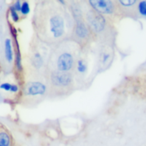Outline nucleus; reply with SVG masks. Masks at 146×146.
I'll list each match as a JSON object with an SVG mask.
<instances>
[{
  "label": "nucleus",
  "instance_id": "a211bd4d",
  "mask_svg": "<svg viewBox=\"0 0 146 146\" xmlns=\"http://www.w3.org/2000/svg\"><path fill=\"white\" fill-rule=\"evenodd\" d=\"M11 84H10L9 83H3L0 85V89L1 90H4L5 91H10L11 90Z\"/></svg>",
  "mask_w": 146,
  "mask_h": 146
},
{
  "label": "nucleus",
  "instance_id": "2eb2a0df",
  "mask_svg": "<svg viewBox=\"0 0 146 146\" xmlns=\"http://www.w3.org/2000/svg\"><path fill=\"white\" fill-rule=\"evenodd\" d=\"M15 64L17 66V70L19 71H21L22 70V65H21V53H20L18 43L17 42V51H16V56H15Z\"/></svg>",
  "mask_w": 146,
  "mask_h": 146
},
{
  "label": "nucleus",
  "instance_id": "f3484780",
  "mask_svg": "<svg viewBox=\"0 0 146 146\" xmlns=\"http://www.w3.org/2000/svg\"><path fill=\"white\" fill-rule=\"evenodd\" d=\"M9 10H10V14H11V19H12L13 21H14V22H17V21H19V16L17 11L14 9L13 6L10 7Z\"/></svg>",
  "mask_w": 146,
  "mask_h": 146
},
{
  "label": "nucleus",
  "instance_id": "1a4fd4ad",
  "mask_svg": "<svg viewBox=\"0 0 146 146\" xmlns=\"http://www.w3.org/2000/svg\"><path fill=\"white\" fill-rule=\"evenodd\" d=\"M113 50L109 43H103L98 55V63L100 70H104L110 65L113 57Z\"/></svg>",
  "mask_w": 146,
  "mask_h": 146
},
{
  "label": "nucleus",
  "instance_id": "6ab92c4d",
  "mask_svg": "<svg viewBox=\"0 0 146 146\" xmlns=\"http://www.w3.org/2000/svg\"><path fill=\"white\" fill-rule=\"evenodd\" d=\"M13 7L14 8V9L16 10L17 11H21V1H17L13 5Z\"/></svg>",
  "mask_w": 146,
  "mask_h": 146
},
{
  "label": "nucleus",
  "instance_id": "9b49d317",
  "mask_svg": "<svg viewBox=\"0 0 146 146\" xmlns=\"http://www.w3.org/2000/svg\"><path fill=\"white\" fill-rule=\"evenodd\" d=\"M4 52L7 60L9 62H11L13 60V50L11 46V39L7 38L4 43Z\"/></svg>",
  "mask_w": 146,
  "mask_h": 146
},
{
  "label": "nucleus",
  "instance_id": "6e6552de",
  "mask_svg": "<svg viewBox=\"0 0 146 146\" xmlns=\"http://www.w3.org/2000/svg\"><path fill=\"white\" fill-rule=\"evenodd\" d=\"M24 94L26 97H31V99L42 97L48 94L47 85L39 80H31L26 84Z\"/></svg>",
  "mask_w": 146,
  "mask_h": 146
},
{
  "label": "nucleus",
  "instance_id": "0eeeda50",
  "mask_svg": "<svg viewBox=\"0 0 146 146\" xmlns=\"http://www.w3.org/2000/svg\"><path fill=\"white\" fill-rule=\"evenodd\" d=\"M88 2L94 11L103 16L113 15L116 14L117 10H119L117 3L109 0H91Z\"/></svg>",
  "mask_w": 146,
  "mask_h": 146
},
{
  "label": "nucleus",
  "instance_id": "aec40b11",
  "mask_svg": "<svg viewBox=\"0 0 146 146\" xmlns=\"http://www.w3.org/2000/svg\"><path fill=\"white\" fill-rule=\"evenodd\" d=\"M18 90H19L18 86L16 85V84H11V90H10L11 92H18Z\"/></svg>",
  "mask_w": 146,
  "mask_h": 146
},
{
  "label": "nucleus",
  "instance_id": "ddd939ff",
  "mask_svg": "<svg viewBox=\"0 0 146 146\" xmlns=\"http://www.w3.org/2000/svg\"><path fill=\"white\" fill-rule=\"evenodd\" d=\"M136 3L137 1H135V0H133V1H131V0H128V1H121V0H120V1H118L117 4H118L119 9H128V8L133 7Z\"/></svg>",
  "mask_w": 146,
  "mask_h": 146
},
{
  "label": "nucleus",
  "instance_id": "f03ea898",
  "mask_svg": "<svg viewBox=\"0 0 146 146\" xmlns=\"http://www.w3.org/2000/svg\"><path fill=\"white\" fill-rule=\"evenodd\" d=\"M81 53V46L72 39L52 46L48 60L47 71L73 73Z\"/></svg>",
  "mask_w": 146,
  "mask_h": 146
},
{
  "label": "nucleus",
  "instance_id": "20e7f679",
  "mask_svg": "<svg viewBox=\"0 0 146 146\" xmlns=\"http://www.w3.org/2000/svg\"><path fill=\"white\" fill-rule=\"evenodd\" d=\"M45 80L48 87V94L63 95L71 92L74 87L73 73L47 71Z\"/></svg>",
  "mask_w": 146,
  "mask_h": 146
},
{
  "label": "nucleus",
  "instance_id": "f8f14e48",
  "mask_svg": "<svg viewBox=\"0 0 146 146\" xmlns=\"http://www.w3.org/2000/svg\"><path fill=\"white\" fill-rule=\"evenodd\" d=\"M11 139L9 133L5 131H0V146H11Z\"/></svg>",
  "mask_w": 146,
  "mask_h": 146
},
{
  "label": "nucleus",
  "instance_id": "dca6fc26",
  "mask_svg": "<svg viewBox=\"0 0 146 146\" xmlns=\"http://www.w3.org/2000/svg\"><path fill=\"white\" fill-rule=\"evenodd\" d=\"M20 12L24 16H26L29 14V12H30V7H29V4L27 1H24L21 4V9Z\"/></svg>",
  "mask_w": 146,
  "mask_h": 146
},
{
  "label": "nucleus",
  "instance_id": "f257e3e1",
  "mask_svg": "<svg viewBox=\"0 0 146 146\" xmlns=\"http://www.w3.org/2000/svg\"><path fill=\"white\" fill-rule=\"evenodd\" d=\"M74 21L64 7L52 2L39 4L33 17L37 38L52 47L71 38Z\"/></svg>",
  "mask_w": 146,
  "mask_h": 146
},
{
  "label": "nucleus",
  "instance_id": "4468645a",
  "mask_svg": "<svg viewBox=\"0 0 146 146\" xmlns=\"http://www.w3.org/2000/svg\"><path fill=\"white\" fill-rule=\"evenodd\" d=\"M137 12L141 17L146 18V1H141L137 6Z\"/></svg>",
  "mask_w": 146,
  "mask_h": 146
},
{
  "label": "nucleus",
  "instance_id": "39448f33",
  "mask_svg": "<svg viewBox=\"0 0 146 146\" xmlns=\"http://www.w3.org/2000/svg\"><path fill=\"white\" fill-rule=\"evenodd\" d=\"M49 48L51 46L42 42L38 38L37 40H34V43H33V46L31 48L29 63L31 70L34 74L45 77L51 51V49L49 50Z\"/></svg>",
  "mask_w": 146,
  "mask_h": 146
},
{
  "label": "nucleus",
  "instance_id": "423d86ee",
  "mask_svg": "<svg viewBox=\"0 0 146 146\" xmlns=\"http://www.w3.org/2000/svg\"><path fill=\"white\" fill-rule=\"evenodd\" d=\"M84 19L90 29L93 37L98 38L103 43H108L110 39L108 36L111 33L110 25L106 17L96 12L93 9L84 11ZM101 42V43H102Z\"/></svg>",
  "mask_w": 146,
  "mask_h": 146
},
{
  "label": "nucleus",
  "instance_id": "9d476101",
  "mask_svg": "<svg viewBox=\"0 0 146 146\" xmlns=\"http://www.w3.org/2000/svg\"><path fill=\"white\" fill-rule=\"evenodd\" d=\"M88 70V60L86 58L81 52L77 59L75 68L73 72L74 79H76L78 82L84 80Z\"/></svg>",
  "mask_w": 146,
  "mask_h": 146
},
{
  "label": "nucleus",
  "instance_id": "7ed1b4c3",
  "mask_svg": "<svg viewBox=\"0 0 146 146\" xmlns=\"http://www.w3.org/2000/svg\"><path fill=\"white\" fill-rule=\"evenodd\" d=\"M70 10L74 21L71 39L82 47L90 41L93 36L86 22L83 7H81L80 4L72 2L70 6Z\"/></svg>",
  "mask_w": 146,
  "mask_h": 146
}]
</instances>
